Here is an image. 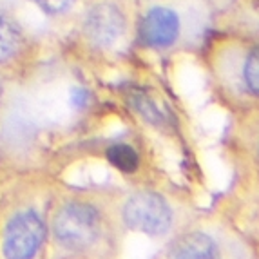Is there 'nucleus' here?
<instances>
[{
    "mask_svg": "<svg viewBox=\"0 0 259 259\" xmlns=\"http://www.w3.org/2000/svg\"><path fill=\"white\" fill-rule=\"evenodd\" d=\"M95 107L91 87L56 74L9 80L0 104V158L4 168L49 167Z\"/></svg>",
    "mask_w": 259,
    "mask_h": 259,
    "instance_id": "obj_1",
    "label": "nucleus"
},
{
    "mask_svg": "<svg viewBox=\"0 0 259 259\" xmlns=\"http://www.w3.org/2000/svg\"><path fill=\"white\" fill-rule=\"evenodd\" d=\"M60 176L49 167L2 168L0 259H46L49 201Z\"/></svg>",
    "mask_w": 259,
    "mask_h": 259,
    "instance_id": "obj_3",
    "label": "nucleus"
},
{
    "mask_svg": "<svg viewBox=\"0 0 259 259\" xmlns=\"http://www.w3.org/2000/svg\"><path fill=\"white\" fill-rule=\"evenodd\" d=\"M9 80L0 76V104H2V96H4V91H6V85H8Z\"/></svg>",
    "mask_w": 259,
    "mask_h": 259,
    "instance_id": "obj_13",
    "label": "nucleus"
},
{
    "mask_svg": "<svg viewBox=\"0 0 259 259\" xmlns=\"http://www.w3.org/2000/svg\"><path fill=\"white\" fill-rule=\"evenodd\" d=\"M2 168H4V165H2V158H0V172H2Z\"/></svg>",
    "mask_w": 259,
    "mask_h": 259,
    "instance_id": "obj_14",
    "label": "nucleus"
},
{
    "mask_svg": "<svg viewBox=\"0 0 259 259\" xmlns=\"http://www.w3.org/2000/svg\"><path fill=\"white\" fill-rule=\"evenodd\" d=\"M125 102L145 121L152 125H165V121H167L165 111L156 104V100L147 91L138 89V87H129L125 91Z\"/></svg>",
    "mask_w": 259,
    "mask_h": 259,
    "instance_id": "obj_9",
    "label": "nucleus"
},
{
    "mask_svg": "<svg viewBox=\"0 0 259 259\" xmlns=\"http://www.w3.org/2000/svg\"><path fill=\"white\" fill-rule=\"evenodd\" d=\"M116 210L123 230L161 238L172 230L176 214L167 198L154 189L116 190Z\"/></svg>",
    "mask_w": 259,
    "mask_h": 259,
    "instance_id": "obj_4",
    "label": "nucleus"
},
{
    "mask_svg": "<svg viewBox=\"0 0 259 259\" xmlns=\"http://www.w3.org/2000/svg\"><path fill=\"white\" fill-rule=\"evenodd\" d=\"M104 158L109 165L116 168L121 174H134L140 168L138 151L127 142H112L104 151Z\"/></svg>",
    "mask_w": 259,
    "mask_h": 259,
    "instance_id": "obj_10",
    "label": "nucleus"
},
{
    "mask_svg": "<svg viewBox=\"0 0 259 259\" xmlns=\"http://www.w3.org/2000/svg\"><path fill=\"white\" fill-rule=\"evenodd\" d=\"M44 17L60 18L69 15L76 6V0H29Z\"/></svg>",
    "mask_w": 259,
    "mask_h": 259,
    "instance_id": "obj_11",
    "label": "nucleus"
},
{
    "mask_svg": "<svg viewBox=\"0 0 259 259\" xmlns=\"http://www.w3.org/2000/svg\"><path fill=\"white\" fill-rule=\"evenodd\" d=\"M38 65V46L15 15L0 8V76L17 80Z\"/></svg>",
    "mask_w": 259,
    "mask_h": 259,
    "instance_id": "obj_6",
    "label": "nucleus"
},
{
    "mask_svg": "<svg viewBox=\"0 0 259 259\" xmlns=\"http://www.w3.org/2000/svg\"><path fill=\"white\" fill-rule=\"evenodd\" d=\"M180 36V18L176 11L163 6L151 8L138 24V40L149 49H167Z\"/></svg>",
    "mask_w": 259,
    "mask_h": 259,
    "instance_id": "obj_7",
    "label": "nucleus"
},
{
    "mask_svg": "<svg viewBox=\"0 0 259 259\" xmlns=\"http://www.w3.org/2000/svg\"><path fill=\"white\" fill-rule=\"evenodd\" d=\"M243 78L246 89L259 98V44L246 56L243 65Z\"/></svg>",
    "mask_w": 259,
    "mask_h": 259,
    "instance_id": "obj_12",
    "label": "nucleus"
},
{
    "mask_svg": "<svg viewBox=\"0 0 259 259\" xmlns=\"http://www.w3.org/2000/svg\"><path fill=\"white\" fill-rule=\"evenodd\" d=\"M116 190L56 180L48 210L46 259H116L121 248Z\"/></svg>",
    "mask_w": 259,
    "mask_h": 259,
    "instance_id": "obj_2",
    "label": "nucleus"
},
{
    "mask_svg": "<svg viewBox=\"0 0 259 259\" xmlns=\"http://www.w3.org/2000/svg\"><path fill=\"white\" fill-rule=\"evenodd\" d=\"M127 35V17L123 9L111 0H100L87 8L78 27V40L83 49L105 55L121 44Z\"/></svg>",
    "mask_w": 259,
    "mask_h": 259,
    "instance_id": "obj_5",
    "label": "nucleus"
},
{
    "mask_svg": "<svg viewBox=\"0 0 259 259\" xmlns=\"http://www.w3.org/2000/svg\"><path fill=\"white\" fill-rule=\"evenodd\" d=\"M163 259H221V250L210 234L189 232L168 246Z\"/></svg>",
    "mask_w": 259,
    "mask_h": 259,
    "instance_id": "obj_8",
    "label": "nucleus"
}]
</instances>
